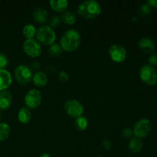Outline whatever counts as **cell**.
Here are the masks:
<instances>
[{"instance_id": "1", "label": "cell", "mask_w": 157, "mask_h": 157, "mask_svg": "<svg viewBox=\"0 0 157 157\" xmlns=\"http://www.w3.org/2000/svg\"><path fill=\"white\" fill-rule=\"evenodd\" d=\"M81 42V37L79 32L75 29H70L64 32L60 41V45L63 51L67 52H73L80 47Z\"/></svg>"}, {"instance_id": "2", "label": "cell", "mask_w": 157, "mask_h": 157, "mask_svg": "<svg viewBox=\"0 0 157 157\" xmlns=\"http://www.w3.org/2000/svg\"><path fill=\"white\" fill-rule=\"evenodd\" d=\"M78 13L85 19H94L101 13V7L98 2L94 0L84 1L78 6Z\"/></svg>"}, {"instance_id": "3", "label": "cell", "mask_w": 157, "mask_h": 157, "mask_svg": "<svg viewBox=\"0 0 157 157\" xmlns=\"http://www.w3.org/2000/svg\"><path fill=\"white\" fill-rule=\"evenodd\" d=\"M36 37L38 42L44 45H52L55 43L56 35L52 28L48 25H43L36 30Z\"/></svg>"}, {"instance_id": "4", "label": "cell", "mask_w": 157, "mask_h": 157, "mask_svg": "<svg viewBox=\"0 0 157 157\" xmlns=\"http://www.w3.org/2000/svg\"><path fill=\"white\" fill-rule=\"evenodd\" d=\"M64 110L69 116L77 118L82 116L84 108L83 104L79 101L75 99H69L64 102Z\"/></svg>"}, {"instance_id": "5", "label": "cell", "mask_w": 157, "mask_h": 157, "mask_svg": "<svg viewBox=\"0 0 157 157\" xmlns=\"http://www.w3.org/2000/svg\"><path fill=\"white\" fill-rule=\"evenodd\" d=\"M140 78L148 85H155L157 83L156 70L149 64H145L140 70Z\"/></svg>"}, {"instance_id": "6", "label": "cell", "mask_w": 157, "mask_h": 157, "mask_svg": "<svg viewBox=\"0 0 157 157\" xmlns=\"http://www.w3.org/2000/svg\"><path fill=\"white\" fill-rule=\"evenodd\" d=\"M152 130V124L148 119H141L135 124L133 133L138 139L145 138L150 134Z\"/></svg>"}, {"instance_id": "7", "label": "cell", "mask_w": 157, "mask_h": 157, "mask_svg": "<svg viewBox=\"0 0 157 157\" xmlns=\"http://www.w3.org/2000/svg\"><path fill=\"white\" fill-rule=\"evenodd\" d=\"M15 78L20 84H27L32 80V71L28 66L21 64L15 69Z\"/></svg>"}, {"instance_id": "8", "label": "cell", "mask_w": 157, "mask_h": 157, "mask_svg": "<svg viewBox=\"0 0 157 157\" xmlns=\"http://www.w3.org/2000/svg\"><path fill=\"white\" fill-rule=\"evenodd\" d=\"M41 94L36 89L30 90L25 97V104L27 108L35 109L37 108L41 103Z\"/></svg>"}, {"instance_id": "9", "label": "cell", "mask_w": 157, "mask_h": 157, "mask_svg": "<svg viewBox=\"0 0 157 157\" xmlns=\"http://www.w3.org/2000/svg\"><path fill=\"white\" fill-rule=\"evenodd\" d=\"M23 49L25 54L32 58L38 57L41 53V46L38 41L34 38L26 39L23 44Z\"/></svg>"}, {"instance_id": "10", "label": "cell", "mask_w": 157, "mask_h": 157, "mask_svg": "<svg viewBox=\"0 0 157 157\" xmlns=\"http://www.w3.org/2000/svg\"><path fill=\"white\" fill-rule=\"evenodd\" d=\"M109 55L113 61L117 63L123 62L127 58V51L121 44H113L109 49Z\"/></svg>"}, {"instance_id": "11", "label": "cell", "mask_w": 157, "mask_h": 157, "mask_svg": "<svg viewBox=\"0 0 157 157\" xmlns=\"http://www.w3.org/2000/svg\"><path fill=\"white\" fill-rule=\"evenodd\" d=\"M138 46L143 52L146 54H150L154 51L156 44L151 38L145 37V38H143L142 39L140 40Z\"/></svg>"}, {"instance_id": "12", "label": "cell", "mask_w": 157, "mask_h": 157, "mask_svg": "<svg viewBox=\"0 0 157 157\" xmlns=\"http://www.w3.org/2000/svg\"><path fill=\"white\" fill-rule=\"evenodd\" d=\"M12 82L11 74L5 69H0V91L6 90Z\"/></svg>"}, {"instance_id": "13", "label": "cell", "mask_w": 157, "mask_h": 157, "mask_svg": "<svg viewBox=\"0 0 157 157\" xmlns=\"http://www.w3.org/2000/svg\"><path fill=\"white\" fill-rule=\"evenodd\" d=\"M12 102V96L7 90L0 91V110H5L10 107Z\"/></svg>"}, {"instance_id": "14", "label": "cell", "mask_w": 157, "mask_h": 157, "mask_svg": "<svg viewBox=\"0 0 157 157\" xmlns=\"http://www.w3.org/2000/svg\"><path fill=\"white\" fill-rule=\"evenodd\" d=\"M33 18L35 21L38 23H44L48 21V14L45 9L42 8H38L33 12Z\"/></svg>"}, {"instance_id": "15", "label": "cell", "mask_w": 157, "mask_h": 157, "mask_svg": "<svg viewBox=\"0 0 157 157\" xmlns=\"http://www.w3.org/2000/svg\"><path fill=\"white\" fill-rule=\"evenodd\" d=\"M50 6L55 12H64L68 6V2L67 0H51Z\"/></svg>"}, {"instance_id": "16", "label": "cell", "mask_w": 157, "mask_h": 157, "mask_svg": "<svg viewBox=\"0 0 157 157\" xmlns=\"http://www.w3.org/2000/svg\"><path fill=\"white\" fill-rule=\"evenodd\" d=\"M48 81V76L44 72L38 71L33 76V82L37 87H44L47 84Z\"/></svg>"}, {"instance_id": "17", "label": "cell", "mask_w": 157, "mask_h": 157, "mask_svg": "<svg viewBox=\"0 0 157 157\" xmlns=\"http://www.w3.org/2000/svg\"><path fill=\"white\" fill-rule=\"evenodd\" d=\"M32 118V113L27 107H22L18 113V119L21 124H26L29 123Z\"/></svg>"}, {"instance_id": "18", "label": "cell", "mask_w": 157, "mask_h": 157, "mask_svg": "<svg viewBox=\"0 0 157 157\" xmlns=\"http://www.w3.org/2000/svg\"><path fill=\"white\" fill-rule=\"evenodd\" d=\"M144 147V144L141 141L140 139L134 137L130 140V141L128 144V148L131 152L134 153H137L141 151Z\"/></svg>"}, {"instance_id": "19", "label": "cell", "mask_w": 157, "mask_h": 157, "mask_svg": "<svg viewBox=\"0 0 157 157\" xmlns=\"http://www.w3.org/2000/svg\"><path fill=\"white\" fill-rule=\"evenodd\" d=\"M61 21L67 25H74L76 22V15L70 11H64L60 16Z\"/></svg>"}, {"instance_id": "20", "label": "cell", "mask_w": 157, "mask_h": 157, "mask_svg": "<svg viewBox=\"0 0 157 157\" xmlns=\"http://www.w3.org/2000/svg\"><path fill=\"white\" fill-rule=\"evenodd\" d=\"M22 33L27 39H32L36 34V29L33 25L28 24L23 28Z\"/></svg>"}, {"instance_id": "21", "label": "cell", "mask_w": 157, "mask_h": 157, "mask_svg": "<svg viewBox=\"0 0 157 157\" xmlns=\"http://www.w3.org/2000/svg\"><path fill=\"white\" fill-rule=\"evenodd\" d=\"M10 134V127L6 123L0 124V142L4 141L9 138Z\"/></svg>"}, {"instance_id": "22", "label": "cell", "mask_w": 157, "mask_h": 157, "mask_svg": "<svg viewBox=\"0 0 157 157\" xmlns=\"http://www.w3.org/2000/svg\"><path fill=\"white\" fill-rule=\"evenodd\" d=\"M48 54L50 56L58 57V56H60L61 54H62L63 49L59 44L54 43L53 44L50 45V48H48Z\"/></svg>"}, {"instance_id": "23", "label": "cell", "mask_w": 157, "mask_h": 157, "mask_svg": "<svg viewBox=\"0 0 157 157\" xmlns=\"http://www.w3.org/2000/svg\"><path fill=\"white\" fill-rule=\"evenodd\" d=\"M87 124H88V122H87V118L84 116L78 117L75 120V127L78 130H81V131L85 130L87 127Z\"/></svg>"}, {"instance_id": "24", "label": "cell", "mask_w": 157, "mask_h": 157, "mask_svg": "<svg viewBox=\"0 0 157 157\" xmlns=\"http://www.w3.org/2000/svg\"><path fill=\"white\" fill-rule=\"evenodd\" d=\"M151 9L152 8L147 3L141 5L139 9L140 15H142V16H146V15H150V12H151Z\"/></svg>"}, {"instance_id": "25", "label": "cell", "mask_w": 157, "mask_h": 157, "mask_svg": "<svg viewBox=\"0 0 157 157\" xmlns=\"http://www.w3.org/2000/svg\"><path fill=\"white\" fill-rule=\"evenodd\" d=\"M61 22V18L58 15H53V16L51 17V18H49L48 20V24L49 27L51 28H55L58 26V25Z\"/></svg>"}, {"instance_id": "26", "label": "cell", "mask_w": 157, "mask_h": 157, "mask_svg": "<svg viewBox=\"0 0 157 157\" xmlns=\"http://www.w3.org/2000/svg\"><path fill=\"white\" fill-rule=\"evenodd\" d=\"M58 80L61 83H66L69 80L68 74L64 71H61L59 74H58Z\"/></svg>"}, {"instance_id": "27", "label": "cell", "mask_w": 157, "mask_h": 157, "mask_svg": "<svg viewBox=\"0 0 157 157\" xmlns=\"http://www.w3.org/2000/svg\"><path fill=\"white\" fill-rule=\"evenodd\" d=\"M148 61H149V65L152 66H156L157 65V53H154L152 54L148 58Z\"/></svg>"}, {"instance_id": "28", "label": "cell", "mask_w": 157, "mask_h": 157, "mask_svg": "<svg viewBox=\"0 0 157 157\" xmlns=\"http://www.w3.org/2000/svg\"><path fill=\"white\" fill-rule=\"evenodd\" d=\"M133 130L130 128H125L121 133V136L124 138H130L133 136Z\"/></svg>"}, {"instance_id": "29", "label": "cell", "mask_w": 157, "mask_h": 157, "mask_svg": "<svg viewBox=\"0 0 157 157\" xmlns=\"http://www.w3.org/2000/svg\"><path fill=\"white\" fill-rule=\"evenodd\" d=\"M8 64V59L4 55L0 54V69H3Z\"/></svg>"}, {"instance_id": "30", "label": "cell", "mask_w": 157, "mask_h": 157, "mask_svg": "<svg viewBox=\"0 0 157 157\" xmlns=\"http://www.w3.org/2000/svg\"><path fill=\"white\" fill-rule=\"evenodd\" d=\"M101 144H102L103 148L105 150H109L110 147H111V144H110V140H104L102 143H101Z\"/></svg>"}, {"instance_id": "31", "label": "cell", "mask_w": 157, "mask_h": 157, "mask_svg": "<svg viewBox=\"0 0 157 157\" xmlns=\"http://www.w3.org/2000/svg\"><path fill=\"white\" fill-rule=\"evenodd\" d=\"M147 4L151 8H155L157 9V0H149L147 2Z\"/></svg>"}, {"instance_id": "32", "label": "cell", "mask_w": 157, "mask_h": 157, "mask_svg": "<svg viewBox=\"0 0 157 157\" xmlns=\"http://www.w3.org/2000/svg\"><path fill=\"white\" fill-rule=\"evenodd\" d=\"M41 157H51V156L48 154V153H44V154L41 155Z\"/></svg>"}, {"instance_id": "33", "label": "cell", "mask_w": 157, "mask_h": 157, "mask_svg": "<svg viewBox=\"0 0 157 157\" xmlns=\"http://www.w3.org/2000/svg\"><path fill=\"white\" fill-rule=\"evenodd\" d=\"M1 116H2V114H1V112H0V118H1Z\"/></svg>"}, {"instance_id": "34", "label": "cell", "mask_w": 157, "mask_h": 157, "mask_svg": "<svg viewBox=\"0 0 157 157\" xmlns=\"http://www.w3.org/2000/svg\"><path fill=\"white\" fill-rule=\"evenodd\" d=\"M156 73H157V69H156Z\"/></svg>"}]
</instances>
